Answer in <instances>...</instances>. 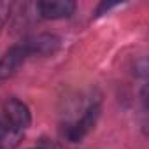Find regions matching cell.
I'll list each match as a JSON object with an SVG mask.
<instances>
[{
    "label": "cell",
    "mask_w": 149,
    "mask_h": 149,
    "mask_svg": "<svg viewBox=\"0 0 149 149\" xmlns=\"http://www.w3.org/2000/svg\"><path fill=\"white\" fill-rule=\"evenodd\" d=\"M32 114L26 104H23L18 98H9L2 105V114H0V128L4 132L7 147H14L21 137V133L30 126Z\"/></svg>",
    "instance_id": "6da1fadb"
},
{
    "label": "cell",
    "mask_w": 149,
    "mask_h": 149,
    "mask_svg": "<svg viewBox=\"0 0 149 149\" xmlns=\"http://www.w3.org/2000/svg\"><path fill=\"white\" fill-rule=\"evenodd\" d=\"M28 56H32V54H30V49H28L26 42H21V44H16V46L9 47L4 53V56L0 58V81H6V79L13 77L18 72V68L21 67V63Z\"/></svg>",
    "instance_id": "7a4b0ae2"
},
{
    "label": "cell",
    "mask_w": 149,
    "mask_h": 149,
    "mask_svg": "<svg viewBox=\"0 0 149 149\" xmlns=\"http://www.w3.org/2000/svg\"><path fill=\"white\" fill-rule=\"evenodd\" d=\"M37 11L46 19H61L72 16L76 4L72 0H42L37 4Z\"/></svg>",
    "instance_id": "3957f363"
},
{
    "label": "cell",
    "mask_w": 149,
    "mask_h": 149,
    "mask_svg": "<svg viewBox=\"0 0 149 149\" xmlns=\"http://www.w3.org/2000/svg\"><path fill=\"white\" fill-rule=\"evenodd\" d=\"M98 116H100V105H98V104L90 105L88 111L81 116V119H79L77 123H74V125L67 130L68 140H70V142H77V140H81V139L95 126Z\"/></svg>",
    "instance_id": "277c9868"
},
{
    "label": "cell",
    "mask_w": 149,
    "mask_h": 149,
    "mask_svg": "<svg viewBox=\"0 0 149 149\" xmlns=\"http://www.w3.org/2000/svg\"><path fill=\"white\" fill-rule=\"evenodd\" d=\"M25 42L30 49V54H40V56L51 54L60 47V39L56 35H51V33H40L37 37L25 40Z\"/></svg>",
    "instance_id": "5b68a950"
}]
</instances>
